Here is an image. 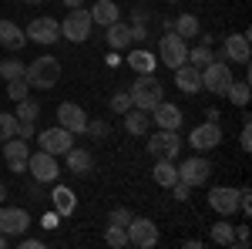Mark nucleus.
I'll use <instances>...</instances> for the list:
<instances>
[{
	"instance_id": "nucleus-13",
	"label": "nucleus",
	"mask_w": 252,
	"mask_h": 249,
	"mask_svg": "<svg viewBox=\"0 0 252 249\" xmlns=\"http://www.w3.org/2000/svg\"><path fill=\"white\" fill-rule=\"evenodd\" d=\"M37 145L44 148V152H51V155H64L71 145H74V135L67 132V128H61V125H54V128L37 132Z\"/></svg>"
},
{
	"instance_id": "nucleus-50",
	"label": "nucleus",
	"mask_w": 252,
	"mask_h": 249,
	"mask_svg": "<svg viewBox=\"0 0 252 249\" xmlns=\"http://www.w3.org/2000/svg\"><path fill=\"white\" fill-rule=\"evenodd\" d=\"M7 246H10V239H7V236L0 232V249H7Z\"/></svg>"
},
{
	"instance_id": "nucleus-41",
	"label": "nucleus",
	"mask_w": 252,
	"mask_h": 249,
	"mask_svg": "<svg viewBox=\"0 0 252 249\" xmlns=\"http://www.w3.org/2000/svg\"><path fill=\"white\" fill-rule=\"evenodd\" d=\"M172 192H175V199H178V202H189V195H192V185H185V182L178 178V182L172 185Z\"/></svg>"
},
{
	"instance_id": "nucleus-20",
	"label": "nucleus",
	"mask_w": 252,
	"mask_h": 249,
	"mask_svg": "<svg viewBox=\"0 0 252 249\" xmlns=\"http://www.w3.org/2000/svg\"><path fill=\"white\" fill-rule=\"evenodd\" d=\"M67 172L78 175V178H84V175L94 172V158H91V152L88 148H67Z\"/></svg>"
},
{
	"instance_id": "nucleus-18",
	"label": "nucleus",
	"mask_w": 252,
	"mask_h": 249,
	"mask_svg": "<svg viewBox=\"0 0 252 249\" xmlns=\"http://www.w3.org/2000/svg\"><path fill=\"white\" fill-rule=\"evenodd\" d=\"M152 125H158V128H165V132H178L182 128V111H178V105H168V101H161V105H155L152 111Z\"/></svg>"
},
{
	"instance_id": "nucleus-34",
	"label": "nucleus",
	"mask_w": 252,
	"mask_h": 249,
	"mask_svg": "<svg viewBox=\"0 0 252 249\" xmlns=\"http://www.w3.org/2000/svg\"><path fill=\"white\" fill-rule=\"evenodd\" d=\"M31 95V84H27V77H14V81H7V98L10 101H20V98Z\"/></svg>"
},
{
	"instance_id": "nucleus-11",
	"label": "nucleus",
	"mask_w": 252,
	"mask_h": 249,
	"mask_svg": "<svg viewBox=\"0 0 252 249\" xmlns=\"http://www.w3.org/2000/svg\"><path fill=\"white\" fill-rule=\"evenodd\" d=\"M3 145V162H7V169L14 175H20V172H27V158H31V145L24 142V138H7V142H0Z\"/></svg>"
},
{
	"instance_id": "nucleus-36",
	"label": "nucleus",
	"mask_w": 252,
	"mask_h": 249,
	"mask_svg": "<svg viewBox=\"0 0 252 249\" xmlns=\"http://www.w3.org/2000/svg\"><path fill=\"white\" fill-rule=\"evenodd\" d=\"M24 68H27V64H20L17 58H10V61H3V64H0V77H3V81L24 77Z\"/></svg>"
},
{
	"instance_id": "nucleus-28",
	"label": "nucleus",
	"mask_w": 252,
	"mask_h": 249,
	"mask_svg": "<svg viewBox=\"0 0 252 249\" xmlns=\"http://www.w3.org/2000/svg\"><path fill=\"white\" fill-rule=\"evenodd\" d=\"M172 31L182 40H189V37H198L202 34V24H198L195 14H182V17H172Z\"/></svg>"
},
{
	"instance_id": "nucleus-22",
	"label": "nucleus",
	"mask_w": 252,
	"mask_h": 249,
	"mask_svg": "<svg viewBox=\"0 0 252 249\" xmlns=\"http://www.w3.org/2000/svg\"><path fill=\"white\" fill-rule=\"evenodd\" d=\"M152 178H155V185H161V189H172L175 182H178V165H175L172 158H155Z\"/></svg>"
},
{
	"instance_id": "nucleus-32",
	"label": "nucleus",
	"mask_w": 252,
	"mask_h": 249,
	"mask_svg": "<svg viewBox=\"0 0 252 249\" xmlns=\"http://www.w3.org/2000/svg\"><path fill=\"white\" fill-rule=\"evenodd\" d=\"M215 51L209 47V44H198V47H189V64H195V68H205V64H212Z\"/></svg>"
},
{
	"instance_id": "nucleus-46",
	"label": "nucleus",
	"mask_w": 252,
	"mask_h": 249,
	"mask_svg": "<svg viewBox=\"0 0 252 249\" xmlns=\"http://www.w3.org/2000/svg\"><path fill=\"white\" fill-rule=\"evenodd\" d=\"M40 246H44V239H27V236L17 239V249H40Z\"/></svg>"
},
{
	"instance_id": "nucleus-40",
	"label": "nucleus",
	"mask_w": 252,
	"mask_h": 249,
	"mask_svg": "<svg viewBox=\"0 0 252 249\" xmlns=\"http://www.w3.org/2000/svg\"><path fill=\"white\" fill-rule=\"evenodd\" d=\"M239 148H242V152H252V125H249V118L242 121V132H239Z\"/></svg>"
},
{
	"instance_id": "nucleus-39",
	"label": "nucleus",
	"mask_w": 252,
	"mask_h": 249,
	"mask_svg": "<svg viewBox=\"0 0 252 249\" xmlns=\"http://www.w3.org/2000/svg\"><path fill=\"white\" fill-rule=\"evenodd\" d=\"M84 135H91V138H108V135H111V125H108V121H88Z\"/></svg>"
},
{
	"instance_id": "nucleus-12",
	"label": "nucleus",
	"mask_w": 252,
	"mask_h": 249,
	"mask_svg": "<svg viewBox=\"0 0 252 249\" xmlns=\"http://www.w3.org/2000/svg\"><path fill=\"white\" fill-rule=\"evenodd\" d=\"M189 145H192L195 152H212V148H219V145H222V128H219V121H202L198 128H192Z\"/></svg>"
},
{
	"instance_id": "nucleus-37",
	"label": "nucleus",
	"mask_w": 252,
	"mask_h": 249,
	"mask_svg": "<svg viewBox=\"0 0 252 249\" xmlns=\"http://www.w3.org/2000/svg\"><path fill=\"white\" fill-rule=\"evenodd\" d=\"M14 135H17V115L0 111V142H7V138H14Z\"/></svg>"
},
{
	"instance_id": "nucleus-4",
	"label": "nucleus",
	"mask_w": 252,
	"mask_h": 249,
	"mask_svg": "<svg viewBox=\"0 0 252 249\" xmlns=\"http://www.w3.org/2000/svg\"><path fill=\"white\" fill-rule=\"evenodd\" d=\"M158 61L165 64V68H182V64H189V44L178 37L175 31H165L161 37H158Z\"/></svg>"
},
{
	"instance_id": "nucleus-45",
	"label": "nucleus",
	"mask_w": 252,
	"mask_h": 249,
	"mask_svg": "<svg viewBox=\"0 0 252 249\" xmlns=\"http://www.w3.org/2000/svg\"><path fill=\"white\" fill-rule=\"evenodd\" d=\"M148 14H152V10H148L145 3H138L135 10H131V24H145V20H148Z\"/></svg>"
},
{
	"instance_id": "nucleus-42",
	"label": "nucleus",
	"mask_w": 252,
	"mask_h": 249,
	"mask_svg": "<svg viewBox=\"0 0 252 249\" xmlns=\"http://www.w3.org/2000/svg\"><path fill=\"white\" fill-rule=\"evenodd\" d=\"M128 27H131V44L148 40V27H145V24H128Z\"/></svg>"
},
{
	"instance_id": "nucleus-23",
	"label": "nucleus",
	"mask_w": 252,
	"mask_h": 249,
	"mask_svg": "<svg viewBox=\"0 0 252 249\" xmlns=\"http://www.w3.org/2000/svg\"><path fill=\"white\" fill-rule=\"evenodd\" d=\"M128 68L138 71V74H155L158 58L152 51H145V47H135V51H128Z\"/></svg>"
},
{
	"instance_id": "nucleus-6",
	"label": "nucleus",
	"mask_w": 252,
	"mask_h": 249,
	"mask_svg": "<svg viewBox=\"0 0 252 249\" xmlns=\"http://www.w3.org/2000/svg\"><path fill=\"white\" fill-rule=\"evenodd\" d=\"M27 172L34 175V182H40V185H54L61 175V165H58V155L51 152H31V158H27Z\"/></svg>"
},
{
	"instance_id": "nucleus-24",
	"label": "nucleus",
	"mask_w": 252,
	"mask_h": 249,
	"mask_svg": "<svg viewBox=\"0 0 252 249\" xmlns=\"http://www.w3.org/2000/svg\"><path fill=\"white\" fill-rule=\"evenodd\" d=\"M91 14V20H94L97 27H108V24H115V20H121V10H118L115 0H97L94 7L88 10Z\"/></svg>"
},
{
	"instance_id": "nucleus-51",
	"label": "nucleus",
	"mask_w": 252,
	"mask_h": 249,
	"mask_svg": "<svg viewBox=\"0 0 252 249\" xmlns=\"http://www.w3.org/2000/svg\"><path fill=\"white\" fill-rule=\"evenodd\" d=\"M20 3H31V7H37V3H47V0H20Z\"/></svg>"
},
{
	"instance_id": "nucleus-30",
	"label": "nucleus",
	"mask_w": 252,
	"mask_h": 249,
	"mask_svg": "<svg viewBox=\"0 0 252 249\" xmlns=\"http://www.w3.org/2000/svg\"><path fill=\"white\" fill-rule=\"evenodd\" d=\"M225 98H229L232 105H239V108H246V105H249V81H232V84L225 88Z\"/></svg>"
},
{
	"instance_id": "nucleus-9",
	"label": "nucleus",
	"mask_w": 252,
	"mask_h": 249,
	"mask_svg": "<svg viewBox=\"0 0 252 249\" xmlns=\"http://www.w3.org/2000/svg\"><path fill=\"white\" fill-rule=\"evenodd\" d=\"M209 175H212V162L202 158V155H192V158L178 162V178H182L185 185H192V189H195V185H205Z\"/></svg>"
},
{
	"instance_id": "nucleus-33",
	"label": "nucleus",
	"mask_w": 252,
	"mask_h": 249,
	"mask_svg": "<svg viewBox=\"0 0 252 249\" xmlns=\"http://www.w3.org/2000/svg\"><path fill=\"white\" fill-rule=\"evenodd\" d=\"M104 243L111 249H125L128 246V232H125V226H111L108 222V229H104Z\"/></svg>"
},
{
	"instance_id": "nucleus-16",
	"label": "nucleus",
	"mask_w": 252,
	"mask_h": 249,
	"mask_svg": "<svg viewBox=\"0 0 252 249\" xmlns=\"http://www.w3.org/2000/svg\"><path fill=\"white\" fill-rule=\"evenodd\" d=\"M178 148H182L178 132H165V128H158V132L152 135V142H148V155H152V158H172L175 162Z\"/></svg>"
},
{
	"instance_id": "nucleus-14",
	"label": "nucleus",
	"mask_w": 252,
	"mask_h": 249,
	"mask_svg": "<svg viewBox=\"0 0 252 249\" xmlns=\"http://www.w3.org/2000/svg\"><path fill=\"white\" fill-rule=\"evenodd\" d=\"M58 125L67 128L71 135H84V128H88V111L81 105H74V101H61L58 105Z\"/></svg>"
},
{
	"instance_id": "nucleus-52",
	"label": "nucleus",
	"mask_w": 252,
	"mask_h": 249,
	"mask_svg": "<svg viewBox=\"0 0 252 249\" xmlns=\"http://www.w3.org/2000/svg\"><path fill=\"white\" fill-rule=\"evenodd\" d=\"M3 199H7V189H3V182H0V206H3Z\"/></svg>"
},
{
	"instance_id": "nucleus-27",
	"label": "nucleus",
	"mask_w": 252,
	"mask_h": 249,
	"mask_svg": "<svg viewBox=\"0 0 252 249\" xmlns=\"http://www.w3.org/2000/svg\"><path fill=\"white\" fill-rule=\"evenodd\" d=\"M128 44H131V27H128L125 20L108 24V47H111V51H125Z\"/></svg>"
},
{
	"instance_id": "nucleus-26",
	"label": "nucleus",
	"mask_w": 252,
	"mask_h": 249,
	"mask_svg": "<svg viewBox=\"0 0 252 249\" xmlns=\"http://www.w3.org/2000/svg\"><path fill=\"white\" fill-rule=\"evenodd\" d=\"M121 118H125V132L128 135H145L148 128H152V115L141 111V108H128Z\"/></svg>"
},
{
	"instance_id": "nucleus-25",
	"label": "nucleus",
	"mask_w": 252,
	"mask_h": 249,
	"mask_svg": "<svg viewBox=\"0 0 252 249\" xmlns=\"http://www.w3.org/2000/svg\"><path fill=\"white\" fill-rule=\"evenodd\" d=\"M27 44L24 37V31H20L14 20H0V47H7V51H20Z\"/></svg>"
},
{
	"instance_id": "nucleus-3",
	"label": "nucleus",
	"mask_w": 252,
	"mask_h": 249,
	"mask_svg": "<svg viewBox=\"0 0 252 249\" xmlns=\"http://www.w3.org/2000/svg\"><path fill=\"white\" fill-rule=\"evenodd\" d=\"M91 31H94V20H91V14L84 7H74L67 17L61 20V37L71 40V44H84L91 37Z\"/></svg>"
},
{
	"instance_id": "nucleus-7",
	"label": "nucleus",
	"mask_w": 252,
	"mask_h": 249,
	"mask_svg": "<svg viewBox=\"0 0 252 249\" xmlns=\"http://www.w3.org/2000/svg\"><path fill=\"white\" fill-rule=\"evenodd\" d=\"M27 229H31V212L17 206H0V232L7 239H20Z\"/></svg>"
},
{
	"instance_id": "nucleus-43",
	"label": "nucleus",
	"mask_w": 252,
	"mask_h": 249,
	"mask_svg": "<svg viewBox=\"0 0 252 249\" xmlns=\"http://www.w3.org/2000/svg\"><path fill=\"white\" fill-rule=\"evenodd\" d=\"M34 135H37L34 121H17V138H24V142H27V138H34Z\"/></svg>"
},
{
	"instance_id": "nucleus-2",
	"label": "nucleus",
	"mask_w": 252,
	"mask_h": 249,
	"mask_svg": "<svg viewBox=\"0 0 252 249\" xmlns=\"http://www.w3.org/2000/svg\"><path fill=\"white\" fill-rule=\"evenodd\" d=\"M128 95H131V105L141 108V111H152L155 105L165 101V88H161V81L155 74H138V81L128 88Z\"/></svg>"
},
{
	"instance_id": "nucleus-47",
	"label": "nucleus",
	"mask_w": 252,
	"mask_h": 249,
	"mask_svg": "<svg viewBox=\"0 0 252 249\" xmlns=\"http://www.w3.org/2000/svg\"><path fill=\"white\" fill-rule=\"evenodd\" d=\"M58 212H51V215H44V229H58Z\"/></svg>"
},
{
	"instance_id": "nucleus-21",
	"label": "nucleus",
	"mask_w": 252,
	"mask_h": 249,
	"mask_svg": "<svg viewBox=\"0 0 252 249\" xmlns=\"http://www.w3.org/2000/svg\"><path fill=\"white\" fill-rule=\"evenodd\" d=\"M51 206H54L58 215H74V209H78V195L67 189V185H54V192H51Z\"/></svg>"
},
{
	"instance_id": "nucleus-38",
	"label": "nucleus",
	"mask_w": 252,
	"mask_h": 249,
	"mask_svg": "<svg viewBox=\"0 0 252 249\" xmlns=\"http://www.w3.org/2000/svg\"><path fill=\"white\" fill-rule=\"evenodd\" d=\"M131 219H135V212H131V209H125V206L111 209V215H108V222H111V226H128Z\"/></svg>"
},
{
	"instance_id": "nucleus-5",
	"label": "nucleus",
	"mask_w": 252,
	"mask_h": 249,
	"mask_svg": "<svg viewBox=\"0 0 252 249\" xmlns=\"http://www.w3.org/2000/svg\"><path fill=\"white\" fill-rule=\"evenodd\" d=\"M229 84H232V68H229V61L212 58V64L202 68V88H205L209 95L225 98V88H229Z\"/></svg>"
},
{
	"instance_id": "nucleus-10",
	"label": "nucleus",
	"mask_w": 252,
	"mask_h": 249,
	"mask_svg": "<svg viewBox=\"0 0 252 249\" xmlns=\"http://www.w3.org/2000/svg\"><path fill=\"white\" fill-rule=\"evenodd\" d=\"M24 37L34 40V44H58L61 40V20L54 17H34L31 24H27V31H24Z\"/></svg>"
},
{
	"instance_id": "nucleus-19",
	"label": "nucleus",
	"mask_w": 252,
	"mask_h": 249,
	"mask_svg": "<svg viewBox=\"0 0 252 249\" xmlns=\"http://www.w3.org/2000/svg\"><path fill=\"white\" fill-rule=\"evenodd\" d=\"M175 84H178L182 95H198L202 91V68H195V64L175 68Z\"/></svg>"
},
{
	"instance_id": "nucleus-15",
	"label": "nucleus",
	"mask_w": 252,
	"mask_h": 249,
	"mask_svg": "<svg viewBox=\"0 0 252 249\" xmlns=\"http://www.w3.org/2000/svg\"><path fill=\"white\" fill-rule=\"evenodd\" d=\"M209 206H212L219 215H235L239 212V189H232V185H212L209 189Z\"/></svg>"
},
{
	"instance_id": "nucleus-35",
	"label": "nucleus",
	"mask_w": 252,
	"mask_h": 249,
	"mask_svg": "<svg viewBox=\"0 0 252 249\" xmlns=\"http://www.w3.org/2000/svg\"><path fill=\"white\" fill-rule=\"evenodd\" d=\"M108 105H111V111H115V115H125V111H128V108H135V105H131V95H128V91H125V88H121V91H115V95H111V101H108Z\"/></svg>"
},
{
	"instance_id": "nucleus-44",
	"label": "nucleus",
	"mask_w": 252,
	"mask_h": 249,
	"mask_svg": "<svg viewBox=\"0 0 252 249\" xmlns=\"http://www.w3.org/2000/svg\"><path fill=\"white\" fill-rule=\"evenodd\" d=\"M235 246L239 249L249 246V226H235Z\"/></svg>"
},
{
	"instance_id": "nucleus-53",
	"label": "nucleus",
	"mask_w": 252,
	"mask_h": 249,
	"mask_svg": "<svg viewBox=\"0 0 252 249\" xmlns=\"http://www.w3.org/2000/svg\"><path fill=\"white\" fill-rule=\"evenodd\" d=\"M168 3H175V0H168Z\"/></svg>"
},
{
	"instance_id": "nucleus-17",
	"label": "nucleus",
	"mask_w": 252,
	"mask_h": 249,
	"mask_svg": "<svg viewBox=\"0 0 252 249\" xmlns=\"http://www.w3.org/2000/svg\"><path fill=\"white\" fill-rule=\"evenodd\" d=\"M222 58L232 61V64H249L252 47H249V34H229L222 44Z\"/></svg>"
},
{
	"instance_id": "nucleus-29",
	"label": "nucleus",
	"mask_w": 252,
	"mask_h": 249,
	"mask_svg": "<svg viewBox=\"0 0 252 249\" xmlns=\"http://www.w3.org/2000/svg\"><path fill=\"white\" fill-rule=\"evenodd\" d=\"M209 236H212V243H215V246H235V226L229 222V219L215 222L212 229H209Z\"/></svg>"
},
{
	"instance_id": "nucleus-31",
	"label": "nucleus",
	"mask_w": 252,
	"mask_h": 249,
	"mask_svg": "<svg viewBox=\"0 0 252 249\" xmlns=\"http://www.w3.org/2000/svg\"><path fill=\"white\" fill-rule=\"evenodd\" d=\"M40 118V105L34 101V98H20L17 101V121H37Z\"/></svg>"
},
{
	"instance_id": "nucleus-48",
	"label": "nucleus",
	"mask_w": 252,
	"mask_h": 249,
	"mask_svg": "<svg viewBox=\"0 0 252 249\" xmlns=\"http://www.w3.org/2000/svg\"><path fill=\"white\" fill-rule=\"evenodd\" d=\"M118 64H121V58H118V51H111L108 54V68H118Z\"/></svg>"
},
{
	"instance_id": "nucleus-8",
	"label": "nucleus",
	"mask_w": 252,
	"mask_h": 249,
	"mask_svg": "<svg viewBox=\"0 0 252 249\" xmlns=\"http://www.w3.org/2000/svg\"><path fill=\"white\" fill-rule=\"evenodd\" d=\"M125 232H128V246L152 249L158 243V226L152 222V219H145V215H135V219L125 226Z\"/></svg>"
},
{
	"instance_id": "nucleus-49",
	"label": "nucleus",
	"mask_w": 252,
	"mask_h": 249,
	"mask_svg": "<svg viewBox=\"0 0 252 249\" xmlns=\"http://www.w3.org/2000/svg\"><path fill=\"white\" fill-rule=\"evenodd\" d=\"M64 7H67V10H74V7H84V0H64Z\"/></svg>"
},
{
	"instance_id": "nucleus-1",
	"label": "nucleus",
	"mask_w": 252,
	"mask_h": 249,
	"mask_svg": "<svg viewBox=\"0 0 252 249\" xmlns=\"http://www.w3.org/2000/svg\"><path fill=\"white\" fill-rule=\"evenodd\" d=\"M24 77H27L31 91H51L61 81V61L51 58V54H44V58L31 61V64L24 68Z\"/></svg>"
}]
</instances>
